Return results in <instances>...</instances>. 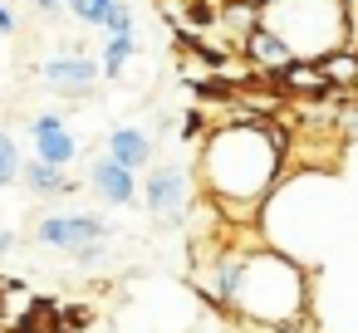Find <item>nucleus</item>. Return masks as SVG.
I'll return each mask as SVG.
<instances>
[{"mask_svg":"<svg viewBox=\"0 0 358 333\" xmlns=\"http://www.w3.org/2000/svg\"><path fill=\"white\" fill-rule=\"evenodd\" d=\"M285 152H289V133L275 128L270 118L216 123L201 138L196 182L216 211H226L231 221H250L285 182Z\"/></svg>","mask_w":358,"mask_h":333,"instance_id":"obj_1","label":"nucleus"},{"mask_svg":"<svg viewBox=\"0 0 358 333\" xmlns=\"http://www.w3.org/2000/svg\"><path fill=\"white\" fill-rule=\"evenodd\" d=\"M314 274L294 255L255 240L241 255V279L231 294V318L245 328H270V323H309L314 309Z\"/></svg>","mask_w":358,"mask_h":333,"instance_id":"obj_2","label":"nucleus"},{"mask_svg":"<svg viewBox=\"0 0 358 333\" xmlns=\"http://www.w3.org/2000/svg\"><path fill=\"white\" fill-rule=\"evenodd\" d=\"M260 25L275 30L294 59H324L334 50H353V0H270Z\"/></svg>","mask_w":358,"mask_h":333,"instance_id":"obj_3","label":"nucleus"},{"mask_svg":"<svg viewBox=\"0 0 358 333\" xmlns=\"http://www.w3.org/2000/svg\"><path fill=\"white\" fill-rule=\"evenodd\" d=\"M35 240L50 245V250L74 255L79 265H94V260H103V250L113 240V225L94 211H55V216H40Z\"/></svg>","mask_w":358,"mask_h":333,"instance_id":"obj_4","label":"nucleus"},{"mask_svg":"<svg viewBox=\"0 0 358 333\" xmlns=\"http://www.w3.org/2000/svg\"><path fill=\"white\" fill-rule=\"evenodd\" d=\"M192 186H196V177H192L182 162H157V167L143 177V196H138V201L148 206V216H152L157 225L177 230V225H187Z\"/></svg>","mask_w":358,"mask_h":333,"instance_id":"obj_5","label":"nucleus"},{"mask_svg":"<svg viewBox=\"0 0 358 333\" xmlns=\"http://www.w3.org/2000/svg\"><path fill=\"white\" fill-rule=\"evenodd\" d=\"M30 147H35V157L50 162V167L79 162V138L64 128V113H55V108H45V113L30 118Z\"/></svg>","mask_w":358,"mask_h":333,"instance_id":"obj_6","label":"nucleus"},{"mask_svg":"<svg viewBox=\"0 0 358 333\" xmlns=\"http://www.w3.org/2000/svg\"><path fill=\"white\" fill-rule=\"evenodd\" d=\"M40 79H45L50 89L69 94V98H84L103 74H99V59H89V54H79V50H64V54H50V59L40 64Z\"/></svg>","mask_w":358,"mask_h":333,"instance_id":"obj_7","label":"nucleus"},{"mask_svg":"<svg viewBox=\"0 0 358 333\" xmlns=\"http://www.w3.org/2000/svg\"><path fill=\"white\" fill-rule=\"evenodd\" d=\"M89 191L99 196V201H108V206H133L138 196H143V177L138 172H128L123 162H113L108 152L89 167Z\"/></svg>","mask_w":358,"mask_h":333,"instance_id":"obj_8","label":"nucleus"},{"mask_svg":"<svg viewBox=\"0 0 358 333\" xmlns=\"http://www.w3.org/2000/svg\"><path fill=\"white\" fill-rule=\"evenodd\" d=\"M241 59L250 64V74H280L294 54H289V45H285L275 30H265V25H260V30L241 45Z\"/></svg>","mask_w":358,"mask_h":333,"instance_id":"obj_9","label":"nucleus"},{"mask_svg":"<svg viewBox=\"0 0 358 333\" xmlns=\"http://www.w3.org/2000/svg\"><path fill=\"white\" fill-rule=\"evenodd\" d=\"M20 186L35 191V196H74V191H79V182L69 177V167H50V162H40V157H25Z\"/></svg>","mask_w":358,"mask_h":333,"instance_id":"obj_10","label":"nucleus"},{"mask_svg":"<svg viewBox=\"0 0 358 333\" xmlns=\"http://www.w3.org/2000/svg\"><path fill=\"white\" fill-rule=\"evenodd\" d=\"M108 157L123 162L128 172H143V167H152V138L143 128H113L108 133Z\"/></svg>","mask_w":358,"mask_h":333,"instance_id":"obj_11","label":"nucleus"},{"mask_svg":"<svg viewBox=\"0 0 358 333\" xmlns=\"http://www.w3.org/2000/svg\"><path fill=\"white\" fill-rule=\"evenodd\" d=\"M216 30H221L231 45H245V40L260 30V10L250 6V0H221V10H216Z\"/></svg>","mask_w":358,"mask_h":333,"instance_id":"obj_12","label":"nucleus"},{"mask_svg":"<svg viewBox=\"0 0 358 333\" xmlns=\"http://www.w3.org/2000/svg\"><path fill=\"white\" fill-rule=\"evenodd\" d=\"M133 54H138V35H108L103 54H99V74L103 79H123V69L133 64Z\"/></svg>","mask_w":358,"mask_h":333,"instance_id":"obj_13","label":"nucleus"},{"mask_svg":"<svg viewBox=\"0 0 358 333\" xmlns=\"http://www.w3.org/2000/svg\"><path fill=\"white\" fill-rule=\"evenodd\" d=\"M319 64H324V74H329V84H334L338 94H353V89H358V50H334V54H324Z\"/></svg>","mask_w":358,"mask_h":333,"instance_id":"obj_14","label":"nucleus"},{"mask_svg":"<svg viewBox=\"0 0 358 333\" xmlns=\"http://www.w3.org/2000/svg\"><path fill=\"white\" fill-rule=\"evenodd\" d=\"M123 6V0H64V10H69V20H79L84 30H103L108 25V15Z\"/></svg>","mask_w":358,"mask_h":333,"instance_id":"obj_15","label":"nucleus"},{"mask_svg":"<svg viewBox=\"0 0 358 333\" xmlns=\"http://www.w3.org/2000/svg\"><path fill=\"white\" fill-rule=\"evenodd\" d=\"M20 167H25V157H20V142H15L10 133H0V191L20 182Z\"/></svg>","mask_w":358,"mask_h":333,"instance_id":"obj_16","label":"nucleus"},{"mask_svg":"<svg viewBox=\"0 0 358 333\" xmlns=\"http://www.w3.org/2000/svg\"><path fill=\"white\" fill-rule=\"evenodd\" d=\"M211 133V118H206V108H187V118H182V142H201Z\"/></svg>","mask_w":358,"mask_h":333,"instance_id":"obj_17","label":"nucleus"},{"mask_svg":"<svg viewBox=\"0 0 358 333\" xmlns=\"http://www.w3.org/2000/svg\"><path fill=\"white\" fill-rule=\"evenodd\" d=\"M30 6H35L45 20H59V15H69V10H64V0H30Z\"/></svg>","mask_w":358,"mask_h":333,"instance_id":"obj_18","label":"nucleus"},{"mask_svg":"<svg viewBox=\"0 0 358 333\" xmlns=\"http://www.w3.org/2000/svg\"><path fill=\"white\" fill-rule=\"evenodd\" d=\"M20 30V20H15V10L6 6V0H0V35H15Z\"/></svg>","mask_w":358,"mask_h":333,"instance_id":"obj_19","label":"nucleus"},{"mask_svg":"<svg viewBox=\"0 0 358 333\" xmlns=\"http://www.w3.org/2000/svg\"><path fill=\"white\" fill-rule=\"evenodd\" d=\"M250 333H309V323H270V328H250Z\"/></svg>","mask_w":358,"mask_h":333,"instance_id":"obj_20","label":"nucleus"},{"mask_svg":"<svg viewBox=\"0 0 358 333\" xmlns=\"http://www.w3.org/2000/svg\"><path fill=\"white\" fill-rule=\"evenodd\" d=\"M64 318H69V323H89V309H79V304H69V309H64Z\"/></svg>","mask_w":358,"mask_h":333,"instance_id":"obj_21","label":"nucleus"},{"mask_svg":"<svg viewBox=\"0 0 358 333\" xmlns=\"http://www.w3.org/2000/svg\"><path fill=\"white\" fill-rule=\"evenodd\" d=\"M15 240H20L15 230H0V255H10V250H15Z\"/></svg>","mask_w":358,"mask_h":333,"instance_id":"obj_22","label":"nucleus"},{"mask_svg":"<svg viewBox=\"0 0 358 333\" xmlns=\"http://www.w3.org/2000/svg\"><path fill=\"white\" fill-rule=\"evenodd\" d=\"M250 6H255V10H265V6H270V0H250Z\"/></svg>","mask_w":358,"mask_h":333,"instance_id":"obj_23","label":"nucleus"}]
</instances>
